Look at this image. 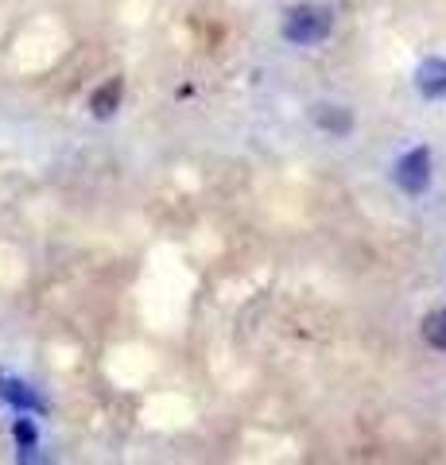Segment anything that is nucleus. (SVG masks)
<instances>
[{
  "mask_svg": "<svg viewBox=\"0 0 446 465\" xmlns=\"http://www.w3.org/2000/svg\"><path fill=\"white\" fill-rule=\"evenodd\" d=\"M334 27V12L326 5H299V8H287L283 16V39L295 43V47H314L322 43Z\"/></svg>",
  "mask_w": 446,
  "mask_h": 465,
  "instance_id": "f257e3e1",
  "label": "nucleus"
},
{
  "mask_svg": "<svg viewBox=\"0 0 446 465\" xmlns=\"http://www.w3.org/2000/svg\"><path fill=\"white\" fill-rule=\"evenodd\" d=\"M392 179H396V186L404 194H423L427 183H431V152L427 148H411L408 155H400Z\"/></svg>",
  "mask_w": 446,
  "mask_h": 465,
  "instance_id": "f03ea898",
  "label": "nucleus"
},
{
  "mask_svg": "<svg viewBox=\"0 0 446 465\" xmlns=\"http://www.w3.org/2000/svg\"><path fill=\"white\" fill-rule=\"evenodd\" d=\"M415 90L431 101L446 97V58H423L420 70H415Z\"/></svg>",
  "mask_w": 446,
  "mask_h": 465,
  "instance_id": "7ed1b4c3",
  "label": "nucleus"
},
{
  "mask_svg": "<svg viewBox=\"0 0 446 465\" xmlns=\"http://www.w3.org/2000/svg\"><path fill=\"white\" fill-rule=\"evenodd\" d=\"M121 97H124V82H121V78H109V82H102V85L94 90L90 113L97 116V121H109V116L121 109Z\"/></svg>",
  "mask_w": 446,
  "mask_h": 465,
  "instance_id": "20e7f679",
  "label": "nucleus"
},
{
  "mask_svg": "<svg viewBox=\"0 0 446 465\" xmlns=\"http://www.w3.org/2000/svg\"><path fill=\"white\" fill-rule=\"evenodd\" d=\"M0 400L20 407V411H43V400L35 396V391L24 381H16V376H5V372H0Z\"/></svg>",
  "mask_w": 446,
  "mask_h": 465,
  "instance_id": "39448f33",
  "label": "nucleus"
},
{
  "mask_svg": "<svg viewBox=\"0 0 446 465\" xmlns=\"http://www.w3.org/2000/svg\"><path fill=\"white\" fill-rule=\"evenodd\" d=\"M314 124H319L322 133H330V136H350L353 116H350V109H342V105H314Z\"/></svg>",
  "mask_w": 446,
  "mask_h": 465,
  "instance_id": "423d86ee",
  "label": "nucleus"
},
{
  "mask_svg": "<svg viewBox=\"0 0 446 465\" xmlns=\"http://www.w3.org/2000/svg\"><path fill=\"white\" fill-rule=\"evenodd\" d=\"M423 341L431 349H439V353H446V311H435L423 318Z\"/></svg>",
  "mask_w": 446,
  "mask_h": 465,
  "instance_id": "0eeeda50",
  "label": "nucleus"
},
{
  "mask_svg": "<svg viewBox=\"0 0 446 465\" xmlns=\"http://www.w3.org/2000/svg\"><path fill=\"white\" fill-rule=\"evenodd\" d=\"M12 439H16V446L24 450V458H32V450H35V442H39L32 419H16V423H12Z\"/></svg>",
  "mask_w": 446,
  "mask_h": 465,
  "instance_id": "6e6552de",
  "label": "nucleus"
}]
</instances>
